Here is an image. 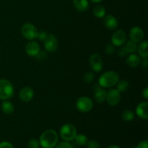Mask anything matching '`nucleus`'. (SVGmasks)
I'll use <instances>...</instances> for the list:
<instances>
[{
  "label": "nucleus",
  "instance_id": "1",
  "mask_svg": "<svg viewBox=\"0 0 148 148\" xmlns=\"http://www.w3.org/2000/svg\"><path fill=\"white\" fill-rule=\"evenodd\" d=\"M59 137L53 130H48L42 133L39 139L40 146L43 148H54L58 143Z\"/></svg>",
  "mask_w": 148,
  "mask_h": 148
},
{
  "label": "nucleus",
  "instance_id": "2",
  "mask_svg": "<svg viewBox=\"0 0 148 148\" xmlns=\"http://www.w3.org/2000/svg\"><path fill=\"white\" fill-rule=\"evenodd\" d=\"M119 80V75L115 71H108L101 75L98 79V84L103 88H109L116 85Z\"/></svg>",
  "mask_w": 148,
  "mask_h": 148
},
{
  "label": "nucleus",
  "instance_id": "3",
  "mask_svg": "<svg viewBox=\"0 0 148 148\" xmlns=\"http://www.w3.org/2000/svg\"><path fill=\"white\" fill-rule=\"evenodd\" d=\"M14 95V87L12 84L6 79H0V100L6 101Z\"/></svg>",
  "mask_w": 148,
  "mask_h": 148
},
{
  "label": "nucleus",
  "instance_id": "4",
  "mask_svg": "<svg viewBox=\"0 0 148 148\" xmlns=\"http://www.w3.org/2000/svg\"><path fill=\"white\" fill-rule=\"evenodd\" d=\"M59 134L62 140L66 142H69L75 140V137L77 134V132L76 127L73 124H64L61 127Z\"/></svg>",
  "mask_w": 148,
  "mask_h": 148
},
{
  "label": "nucleus",
  "instance_id": "5",
  "mask_svg": "<svg viewBox=\"0 0 148 148\" xmlns=\"http://www.w3.org/2000/svg\"><path fill=\"white\" fill-rule=\"evenodd\" d=\"M76 108L80 112H89L93 108V102L88 96L79 97L76 101Z\"/></svg>",
  "mask_w": 148,
  "mask_h": 148
},
{
  "label": "nucleus",
  "instance_id": "6",
  "mask_svg": "<svg viewBox=\"0 0 148 148\" xmlns=\"http://www.w3.org/2000/svg\"><path fill=\"white\" fill-rule=\"evenodd\" d=\"M21 33L25 38L29 40H33V39L37 38L38 31L33 24H31V23H25L22 27Z\"/></svg>",
  "mask_w": 148,
  "mask_h": 148
},
{
  "label": "nucleus",
  "instance_id": "7",
  "mask_svg": "<svg viewBox=\"0 0 148 148\" xmlns=\"http://www.w3.org/2000/svg\"><path fill=\"white\" fill-rule=\"evenodd\" d=\"M106 101L111 106H116L121 101V92L116 88H112L107 92Z\"/></svg>",
  "mask_w": 148,
  "mask_h": 148
},
{
  "label": "nucleus",
  "instance_id": "8",
  "mask_svg": "<svg viewBox=\"0 0 148 148\" xmlns=\"http://www.w3.org/2000/svg\"><path fill=\"white\" fill-rule=\"evenodd\" d=\"M44 47L46 51L50 53L56 51L58 49L59 42L56 36L53 34H48L46 38L44 40Z\"/></svg>",
  "mask_w": 148,
  "mask_h": 148
},
{
  "label": "nucleus",
  "instance_id": "9",
  "mask_svg": "<svg viewBox=\"0 0 148 148\" xmlns=\"http://www.w3.org/2000/svg\"><path fill=\"white\" fill-rule=\"evenodd\" d=\"M90 66L95 72H100L103 68V62L102 58L98 53H93L89 59Z\"/></svg>",
  "mask_w": 148,
  "mask_h": 148
},
{
  "label": "nucleus",
  "instance_id": "10",
  "mask_svg": "<svg viewBox=\"0 0 148 148\" xmlns=\"http://www.w3.org/2000/svg\"><path fill=\"white\" fill-rule=\"evenodd\" d=\"M127 40V34L123 30H117L111 36V43L114 46H121Z\"/></svg>",
  "mask_w": 148,
  "mask_h": 148
},
{
  "label": "nucleus",
  "instance_id": "11",
  "mask_svg": "<svg viewBox=\"0 0 148 148\" xmlns=\"http://www.w3.org/2000/svg\"><path fill=\"white\" fill-rule=\"evenodd\" d=\"M92 89H93L95 101L98 103H102L105 102L107 93L106 90L103 88H102L99 84L94 85Z\"/></svg>",
  "mask_w": 148,
  "mask_h": 148
},
{
  "label": "nucleus",
  "instance_id": "12",
  "mask_svg": "<svg viewBox=\"0 0 148 148\" xmlns=\"http://www.w3.org/2000/svg\"><path fill=\"white\" fill-rule=\"evenodd\" d=\"M130 40H133L136 43H139L144 38V31L141 27H138V26L133 27L130 30Z\"/></svg>",
  "mask_w": 148,
  "mask_h": 148
},
{
  "label": "nucleus",
  "instance_id": "13",
  "mask_svg": "<svg viewBox=\"0 0 148 148\" xmlns=\"http://www.w3.org/2000/svg\"><path fill=\"white\" fill-rule=\"evenodd\" d=\"M34 96V91L30 87H24L19 92V98L23 102L27 103L31 101Z\"/></svg>",
  "mask_w": 148,
  "mask_h": 148
},
{
  "label": "nucleus",
  "instance_id": "14",
  "mask_svg": "<svg viewBox=\"0 0 148 148\" xmlns=\"http://www.w3.org/2000/svg\"><path fill=\"white\" fill-rule=\"evenodd\" d=\"M136 114L140 119L147 120L148 119V103L143 101L140 103L136 108Z\"/></svg>",
  "mask_w": 148,
  "mask_h": 148
},
{
  "label": "nucleus",
  "instance_id": "15",
  "mask_svg": "<svg viewBox=\"0 0 148 148\" xmlns=\"http://www.w3.org/2000/svg\"><path fill=\"white\" fill-rule=\"evenodd\" d=\"M25 52L28 56H36L40 52V46L38 43L34 40H30L26 44Z\"/></svg>",
  "mask_w": 148,
  "mask_h": 148
},
{
  "label": "nucleus",
  "instance_id": "16",
  "mask_svg": "<svg viewBox=\"0 0 148 148\" xmlns=\"http://www.w3.org/2000/svg\"><path fill=\"white\" fill-rule=\"evenodd\" d=\"M103 24L105 27L108 30H116L118 27L119 23L117 19L111 14H108V15L104 17Z\"/></svg>",
  "mask_w": 148,
  "mask_h": 148
},
{
  "label": "nucleus",
  "instance_id": "17",
  "mask_svg": "<svg viewBox=\"0 0 148 148\" xmlns=\"http://www.w3.org/2000/svg\"><path fill=\"white\" fill-rule=\"evenodd\" d=\"M140 61H141V59H140V56L133 53L129 55L126 60V63L129 67L134 68L140 64Z\"/></svg>",
  "mask_w": 148,
  "mask_h": 148
},
{
  "label": "nucleus",
  "instance_id": "18",
  "mask_svg": "<svg viewBox=\"0 0 148 148\" xmlns=\"http://www.w3.org/2000/svg\"><path fill=\"white\" fill-rule=\"evenodd\" d=\"M1 109L4 114H7V115H10L14 112V106L12 103L6 100L1 103Z\"/></svg>",
  "mask_w": 148,
  "mask_h": 148
},
{
  "label": "nucleus",
  "instance_id": "19",
  "mask_svg": "<svg viewBox=\"0 0 148 148\" xmlns=\"http://www.w3.org/2000/svg\"><path fill=\"white\" fill-rule=\"evenodd\" d=\"M73 4L75 9L79 12L86 11L89 7L88 0H73Z\"/></svg>",
  "mask_w": 148,
  "mask_h": 148
},
{
  "label": "nucleus",
  "instance_id": "20",
  "mask_svg": "<svg viewBox=\"0 0 148 148\" xmlns=\"http://www.w3.org/2000/svg\"><path fill=\"white\" fill-rule=\"evenodd\" d=\"M148 43L147 40L143 41L140 43L139 46H137V51L139 55L143 58H146L148 56V51H147Z\"/></svg>",
  "mask_w": 148,
  "mask_h": 148
},
{
  "label": "nucleus",
  "instance_id": "21",
  "mask_svg": "<svg viewBox=\"0 0 148 148\" xmlns=\"http://www.w3.org/2000/svg\"><path fill=\"white\" fill-rule=\"evenodd\" d=\"M92 12H93L94 16L95 17H98V18H103V17H105L106 14L105 7L102 5L95 6L93 8Z\"/></svg>",
  "mask_w": 148,
  "mask_h": 148
},
{
  "label": "nucleus",
  "instance_id": "22",
  "mask_svg": "<svg viewBox=\"0 0 148 148\" xmlns=\"http://www.w3.org/2000/svg\"><path fill=\"white\" fill-rule=\"evenodd\" d=\"M116 85V89L121 93V92H126L128 90L130 84L128 81L126 79H121V80H119Z\"/></svg>",
  "mask_w": 148,
  "mask_h": 148
},
{
  "label": "nucleus",
  "instance_id": "23",
  "mask_svg": "<svg viewBox=\"0 0 148 148\" xmlns=\"http://www.w3.org/2000/svg\"><path fill=\"white\" fill-rule=\"evenodd\" d=\"M121 118L124 121H132L134 119V113L130 110H126L121 114Z\"/></svg>",
  "mask_w": 148,
  "mask_h": 148
},
{
  "label": "nucleus",
  "instance_id": "24",
  "mask_svg": "<svg viewBox=\"0 0 148 148\" xmlns=\"http://www.w3.org/2000/svg\"><path fill=\"white\" fill-rule=\"evenodd\" d=\"M137 43L133 41V40H130L126 44L125 48L127 49V51H128L129 53H133L135 51H137Z\"/></svg>",
  "mask_w": 148,
  "mask_h": 148
},
{
  "label": "nucleus",
  "instance_id": "25",
  "mask_svg": "<svg viewBox=\"0 0 148 148\" xmlns=\"http://www.w3.org/2000/svg\"><path fill=\"white\" fill-rule=\"evenodd\" d=\"M75 142H76L77 144L79 146H84L86 145L88 140V137H87L86 135L83 134H77L76 137L75 138Z\"/></svg>",
  "mask_w": 148,
  "mask_h": 148
},
{
  "label": "nucleus",
  "instance_id": "26",
  "mask_svg": "<svg viewBox=\"0 0 148 148\" xmlns=\"http://www.w3.org/2000/svg\"><path fill=\"white\" fill-rule=\"evenodd\" d=\"M94 74L91 72H88L84 75L83 80L85 83L90 84L94 80Z\"/></svg>",
  "mask_w": 148,
  "mask_h": 148
},
{
  "label": "nucleus",
  "instance_id": "27",
  "mask_svg": "<svg viewBox=\"0 0 148 148\" xmlns=\"http://www.w3.org/2000/svg\"><path fill=\"white\" fill-rule=\"evenodd\" d=\"M27 147L28 148H39L40 147V143L39 141L36 139H31L29 140L27 143Z\"/></svg>",
  "mask_w": 148,
  "mask_h": 148
},
{
  "label": "nucleus",
  "instance_id": "28",
  "mask_svg": "<svg viewBox=\"0 0 148 148\" xmlns=\"http://www.w3.org/2000/svg\"><path fill=\"white\" fill-rule=\"evenodd\" d=\"M86 147L87 148H101L100 147V145L96 140H91L87 142L86 143Z\"/></svg>",
  "mask_w": 148,
  "mask_h": 148
},
{
  "label": "nucleus",
  "instance_id": "29",
  "mask_svg": "<svg viewBox=\"0 0 148 148\" xmlns=\"http://www.w3.org/2000/svg\"><path fill=\"white\" fill-rule=\"evenodd\" d=\"M105 51L107 54H112L115 51V47H114V46L112 43H111V44H107L105 48Z\"/></svg>",
  "mask_w": 148,
  "mask_h": 148
},
{
  "label": "nucleus",
  "instance_id": "30",
  "mask_svg": "<svg viewBox=\"0 0 148 148\" xmlns=\"http://www.w3.org/2000/svg\"><path fill=\"white\" fill-rule=\"evenodd\" d=\"M56 148H74L73 146L66 141L62 142L56 145Z\"/></svg>",
  "mask_w": 148,
  "mask_h": 148
},
{
  "label": "nucleus",
  "instance_id": "31",
  "mask_svg": "<svg viewBox=\"0 0 148 148\" xmlns=\"http://www.w3.org/2000/svg\"><path fill=\"white\" fill-rule=\"evenodd\" d=\"M47 36L48 33H46V31H45V30H40V31H39L38 33L37 38L39 40H41V41H44V40L46 38Z\"/></svg>",
  "mask_w": 148,
  "mask_h": 148
},
{
  "label": "nucleus",
  "instance_id": "32",
  "mask_svg": "<svg viewBox=\"0 0 148 148\" xmlns=\"http://www.w3.org/2000/svg\"><path fill=\"white\" fill-rule=\"evenodd\" d=\"M118 54L119 55V56L121 57H124V56H127V55L129 54L128 51L126 49L125 46H123V47H121L119 49V50L118 51Z\"/></svg>",
  "mask_w": 148,
  "mask_h": 148
},
{
  "label": "nucleus",
  "instance_id": "33",
  "mask_svg": "<svg viewBox=\"0 0 148 148\" xmlns=\"http://www.w3.org/2000/svg\"><path fill=\"white\" fill-rule=\"evenodd\" d=\"M0 148H14L10 142L4 141L0 143Z\"/></svg>",
  "mask_w": 148,
  "mask_h": 148
},
{
  "label": "nucleus",
  "instance_id": "34",
  "mask_svg": "<svg viewBox=\"0 0 148 148\" xmlns=\"http://www.w3.org/2000/svg\"><path fill=\"white\" fill-rule=\"evenodd\" d=\"M136 148H148V141L147 140L142 141L137 145Z\"/></svg>",
  "mask_w": 148,
  "mask_h": 148
},
{
  "label": "nucleus",
  "instance_id": "35",
  "mask_svg": "<svg viewBox=\"0 0 148 148\" xmlns=\"http://www.w3.org/2000/svg\"><path fill=\"white\" fill-rule=\"evenodd\" d=\"M140 64H141L142 67H143V68H146V67H147V64H148L147 57H146V58H143V59H142V60L140 61Z\"/></svg>",
  "mask_w": 148,
  "mask_h": 148
},
{
  "label": "nucleus",
  "instance_id": "36",
  "mask_svg": "<svg viewBox=\"0 0 148 148\" xmlns=\"http://www.w3.org/2000/svg\"><path fill=\"white\" fill-rule=\"evenodd\" d=\"M46 53H44V52H39V53L35 56V57H36L38 59H39V60H41V59H43L44 58H46Z\"/></svg>",
  "mask_w": 148,
  "mask_h": 148
},
{
  "label": "nucleus",
  "instance_id": "37",
  "mask_svg": "<svg viewBox=\"0 0 148 148\" xmlns=\"http://www.w3.org/2000/svg\"><path fill=\"white\" fill-rule=\"evenodd\" d=\"M143 96L145 100L148 99V88H145L143 91Z\"/></svg>",
  "mask_w": 148,
  "mask_h": 148
},
{
  "label": "nucleus",
  "instance_id": "38",
  "mask_svg": "<svg viewBox=\"0 0 148 148\" xmlns=\"http://www.w3.org/2000/svg\"><path fill=\"white\" fill-rule=\"evenodd\" d=\"M106 148H121V147H120L119 146H118V145H111V146H109V147H108Z\"/></svg>",
  "mask_w": 148,
  "mask_h": 148
},
{
  "label": "nucleus",
  "instance_id": "39",
  "mask_svg": "<svg viewBox=\"0 0 148 148\" xmlns=\"http://www.w3.org/2000/svg\"><path fill=\"white\" fill-rule=\"evenodd\" d=\"M90 1L93 3H99V2H101L102 0H90Z\"/></svg>",
  "mask_w": 148,
  "mask_h": 148
}]
</instances>
